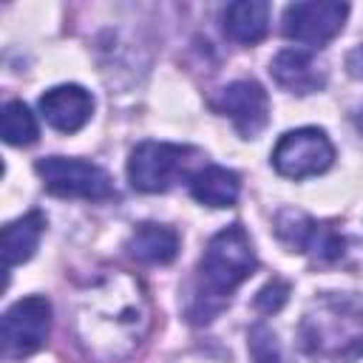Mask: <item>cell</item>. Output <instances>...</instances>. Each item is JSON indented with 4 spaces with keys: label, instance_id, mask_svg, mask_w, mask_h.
<instances>
[{
    "label": "cell",
    "instance_id": "9",
    "mask_svg": "<svg viewBox=\"0 0 363 363\" xmlns=\"http://www.w3.org/2000/svg\"><path fill=\"white\" fill-rule=\"evenodd\" d=\"M275 235L292 250V252H303L312 255L318 261H335L343 255V235L323 221H315L312 216L301 213V210H281L275 216Z\"/></svg>",
    "mask_w": 363,
    "mask_h": 363
},
{
    "label": "cell",
    "instance_id": "16",
    "mask_svg": "<svg viewBox=\"0 0 363 363\" xmlns=\"http://www.w3.org/2000/svg\"><path fill=\"white\" fill-rule=\"evenodd\" d=\"M128 252L142 264H170L179 252V235L164 224L145 221L130 233Z\"/></svg>",
    "mask_w": 363,
    "mask_h": 363
},
{
    "label": "cell",
    "instance_id": "3",
    "mask_svg": "<svg viewBox=\"0 0 363 363\" xmlns=\"http://www.w3.org/2000/svg\"><path fill=\"white\" fill-rule=\"evenodd\" d=\"M255 264L258 261H255L252 241H250V235L241 224H230V227L218 230L207 241V250L199 261L201 286H199V295H196L193 320L196 323L213 320V315L227 303L230 292L252 275Z\"/></svg>",
    "mask_w": 363,
    "mask_h": 363
},
{
    "label": "cell",
    "instance_id": "13",
    "mask_svg": "<svg viewBox=\"0 0 363 363\" xmlns=\"http://www.w3.org/2000/svg\"><path fill=\"white\" fill-rule=\"evenodd\" d=\"M221 26L224 34L235 43H261L269 28V6L261 0H235L221 11Z\"/></svg>",
    "mask_w": 363,
    "mask_h": 363
},
{
    "label": "cell",
    "instance_id": "11",
    "mask_svg": "<svg viewBox=\"0 0 363 363\" xmlns=\"http://www.w3.org/2000/svg\"><path fill=\"white\" fill-rule=\"evenodd\" d=\"M40 111L45 122L60 133H77L94 113V96L82 85H54L40 96Z\"/></svg>",
    "mask_w": 363,
    "mask_h": 363
},
{
    "label": "cell",
    "instance_id": "1",
    "mask_svg": "<svg viewBox=\"0 0 363 363\" xmlns=\"http://www.w3.org/2000/svg\"><path fill=\"white\" fill-rule=\"evenodd\" d=\"M150 329V303L145 286L119 269L96 275L79 298L77 332L85 352L116 363L133 354Z\"/></svg>",
    "mask_w": 363,
    "mask_h": 363
},
{
    "label": "cell",
    "instance_id": "14",
    "mask_svg": "<svg viewBox=\"0 0 363 363\" xmlns=\"http://www.w3.org/2000/svg\"><path fill=\"white\" fill-rule=\"evenodd\" d=\"M241 193V179L235 170L207 164L190 176V196L207 207H233Z\"/></svg>",
    "mask_w": 363,
    "mask_h": 363
},
{
    "label": "cell",
    "instance_id": "10",
    "mask_svg": "<svg viewBox=\"0 0 363 363\" xmlns=\"http://www.w3.org/2000/svg\"><path fill=\"white\" fill-rule=\"evenodd\" d=\"M213 108L233 119L244 139H255L269 122V96L255 79H235L216 96Z\"/></svg>",
    "mask_w": 363,
    "mask_h": 363
},
{
    "label": "cell",
    "instance_id": "17",
    "mask_svg": "<svg viewBox=\"0 0 363 363\" xmlns=\"http://www.w3.org/2000/svg\"><path fill=\"white\" fill-rule=\"evenodd\" d=\"M37 136H40V128H37V119L28 111V105L20 99L6 102L3 105V139H6V145L26 147V145H34Z\"/></svg>",
    "mask_w": 363,
    "mask_h": 363
},
{
    "label": "cell",
    "instance_id": "2",
    "mask_svg": "<svg viewBox=\"0 0 363 363\" xmlns=\"http://www.w3.org/2000/svg\"><path fill=\"white\" fill-rule=\"evenodd\" d=\"M298 337L315 363H354L363 354V295L320 292L303 309Z\"/></svg>",
    "mask_w": 363,
    "mask_h": 363
},
{
    "label": "cell",
    "instance_id": "5",
    "mask_svg": "<svg viewBox=\"0 0 363 363\" xmlns=\"http://www.w3.org/2000/svg\"><path fill=\"white\" fill-rule=\"evenodd\" d=\"M51 303L43 295H28L14 301L0 320V349L6 360L28 357L48 340Z\"/></svg>",
    "mask_w": 363,
    "mask_h": 363
},
{
    "label": "cell",
    "instance_id": "12",
    "mask_svg": "<svg viewBox=\"0 0 363 363\" xmlns=\"http://www.w3.org/2000/svg\"><path fill=\"white\" fill-rule=\"evenodd\" d=\"M269 74L272 79L289 91V94H298V96H306V94H315L326 85V74L315 65L312 54L301 51V48H284L272 57L269 62Z\"/></svg>",
    "mask_w": 363,
    "mask_h": 363
},
{
    "label": "cell",
    "instance_id": "7",
    "mask_svg": "<svg viewBox=\"0 0 363 363\" xmlns=\"http://www.w3.org/2000/svg\"><path fill=\"white\" fill-rule=\"evenodd\" d=\"M332 162H335V145L320 128L286 130L272 150V167L286 179H309L326 173Z\"/></svg>",
    "mask_w": 363,
    "mask_h": 363
},
{
    "label": "cell",
    "instance_id": "18",
    "mask_svg": "<svg viewBox=\"0 0 363 363\" xmlns=\"http://www.w3.org/2000/svg\"><path fill=\"white\" fill-rule=\"evenodd\" d=\"M286 298H289V284L284 278H272V281H267L255 292V301L252 303H255V309L261 315H272V312H278L286 303Z\"/></svg>",
    "mask_w": 363,
    "mask_h": 363
},
{
    "label": "cell",
    "instance_id": "19",
    "mask_svg": "<svg viewBox=\"0 0 363 363\" xmlns=\"http://www.w3.org/2000/svg\"><path fill=\"white\" fill-rule=\"evenodd\" d=\"M250 352L255 363H278V346H275V335L267 326H252L250 329Z\"/></svg>",
    "mask_w": 363,
    "mask_h": 363
},
{
    "label": "cell",
    "instance_id": "4",
    "mask_svg": "<svg viewBox=\"0 0 363 363\" xmlns=\"http://www.w3.org/2000/svg\"><path fill=\"white\" fill-rule=\"evenodd\" d=\"M37 176L43 179V187L51 196L60 199H88V201H102L111 199L113 182L111 176L85 159H68V156H45L34 162Z\"/></svg>",
    "mask_w": 363,
    "mask_h": 363
},
{
    "label": "cell",
    "instance_id": "15",
    "mask_svg": "<svg viewBox=\"0 0 363 363\" xmlns=\"http://www.w3.org/2000/svg\"><path fill=\"white\" fill-rule=\"evenodd\" d=\"M43 230H45V216L40 210H31L14 221H9L3 227V264L6 269L28 261L43 238Z\"/></svg>",
    "mask_w": 363,
    "mask_h": 363
},
{
    "label": "cell",
    "instance_id": "8",
    "mask_svg": "<svg viewBox=\"0 0 363 363\" xmlns=\"http://www.w3.org/2000/svg\"><path fill=\"white\" fill-rule=\"evenodd\" d=\"M349 17V6L337 0H309V3H289L281 17V28L286 40H295L301 45L320 48L332 37L340 34L343 23Z\"/></svg>",
    "mask_w": 363,
    "mask_h": 363
},
{
    "label": "cell",
    "instance_id": "20",
    "mask_svg": "<svg viewBox=\"0 0 363 363\" xmlns=\"http://www.w3.org/2000/svg\"><path fill=\"white\" fill-rule=\"evenodd\" d=\"M360 128H363V111H360Z\"/></svg>",
    "mask_w": 363,
    "mask_h": 363
},
{
    "label": "cell",
    "instance_id": "6",
    "mask_svg": "<svg viewBox=\"0 0 363 363\" xmlns=\"http://www.w3.org/2000/svg\"><path fill=\"white\" fill-rule=\"evenodd\" d=\"M196 150L173 142H142L130 150L128 179L142 193H164L184 173L190 156Z\"/></svg>",
    "mask_w": 363,
    "mask_h": 363
}]
</instances>
